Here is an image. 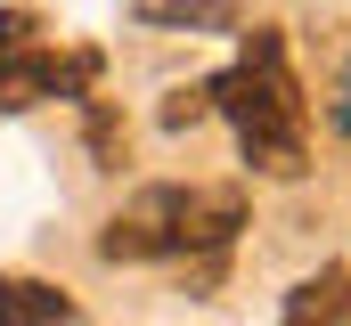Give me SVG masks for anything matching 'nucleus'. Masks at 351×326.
<instances>
[{
    "mask_svg": "<svg viewBox=\"0 0 351 326\" xmlns=\"http://www.w3.org/2000/svg\"><path fill=\"white\" fill-rule=\"evenodd\" d=\"M237 229H245L237 188H147L131 212L106 221L98 253L106 261H188V253H221Z\"/></svg>",
    "mask_w": 351,
    "mask_h": 326,
    "instance_id": "nucleus-2",
    "label": "nucleus"
},
{
    "mask_svg": "<svg viewBox=\"0 0 351 326\" xmlns=\"http://www.w3.org/2000/svg\"><path fill=\"white\" fill-rule=\"evenodd\" d=\"M286 326H351V269H319L286 294Z\"/></svg>",
    "mask_w": 351,
    "mask_h": 326,
    "instance_id": "nucleus-4",
    "label": "nucleus"
},
{
    "mask_svg": "<svg viewBox=\"0 0 351 326\" xmlns=\"http://www.w3.org/2000/svg\"><path fill=\"white\" fill-rule=\"evenodd\" d=\"M213 114H229L245 163L269 171V179H294L311 163V114H302V90L286 74V41L278 33H245V58L213 82Z\"/></svg>",
    "mask_w": 351,
    "mask_h": 326,
    "instance_id": "nucleus-1",
    "label": "nucleus"
},
{
    "mask_svg": "<svg viewBox=\"0 0 351 326\" xmlns=\"http://www.w3.org/2000/svg\"><path fill=\"white\" fill-rule=\"evenodd\" d=\"M90 82H98V58H49V49H16L8 66H0V114H25V106H41V98H90Z\"/></svg>",
    "mask_w": 351,
    "mask_h": 326,
    "instance_id": "nucleus-3",
    "label": "nucleus"
},
{
    "mask_svg": "<svg viewBox=\"0 0 351 326\" xmlns=\"http://www.w3.org/2000/svg\"><path fill=\"white\" fill-rule=\"evenodd\" d=\"M139 16H147V25H196V33H229V25H237V0H147Z\"/></svg>",
    "mask_w": 351,
    "mask_h": 326,
    "instance_id": "nucleus-6",
    "label": "nucleus"
},
{
    "mask_svg": "<svg viewBox=\"0 0 351 326\" xmlns=\"http://www.w3.org/2000/svg\"><path fill=\"white\" fill-rule=\"evenodd\" d=\"M16 49H33V8H0V66Z\"/></svg>",
    "mask_w": 351,
    "mask_h": 326,
    "instance_id": "nucleus-8",
    "label": "nucleus"
},
{
    "mask_svg": "<svg viewBox=\"0 0 351 326\" xmlns=\"http://www.w3.org/2000/svg\"><path fill=\"white\" fill-rule=\"evenodd\" d=\"M204 114H213V82H188V90L164 98V131H196Z\"/></svg>",
    "mask_w": 351,
    "mask_h": 326,
    "instance_id": "nucleus-7",
    "label": "nucleus"
},
{
    "mask_svg": "<svg viewBox=\"0 0 351 326\" xmlns=\"http://www.w3.org/2000/svg\"><path fill=\"white\" fill-rule=\"evenodd\" d=\"M66 318H74V302H66L58 286L8 277V269H0V326H66Z\"/></svg>",
    "mask_w": 351,
    "mask_h": 326,
    "instance_id": "nucleus-5",
    "label": "nucleus"
},
{
    "mask_svg": "<svg viewBox=\"0 0 351 326\" xmlns=\"http://www.w3.org/2000/svg\"><path fill=\"white\" fill-rule=\"evenodd\" d=\"M90 147H98V155L114 163V114H106V106H98V114H90Z\"/></svg>",
    "mask_w": 351,
    "mask_h": 326,
    "instance_id": "nucleus-9",
    "label": "nucleus"
},
{
    "mask_svg": "<svg viewBox=\"0 0 351 326\" xmlns=\"http://www.w3.org/2000/svg\"><path fill=\"white\" fill-rule=\"evenodd\" d=\"M335 123H343V131H351V82H343V98H335Z\"/></svg>",
    "mask_w": 351,
    "mask_h": 326,
    "instance_id": "nucleus-10",
    "label": "nucleus"
}]
</instances>
